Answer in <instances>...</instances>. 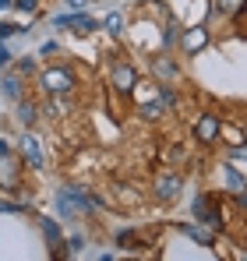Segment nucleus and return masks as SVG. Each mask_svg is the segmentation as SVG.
<instances>
[{
    "label": "nucleus",
    "mask_w": 247,
    "mask_h": 261,
    "mask_svg": "<svg viewBox=\"0 0 247 261\" xmlns=\"http://www.w3.org/2000/svg\"><path fill=\"white\" fill-rule=\"evenodd\" d=\"M152 74H156V82H163V85H169V82H177V78H180L177 64H173V60H169L166 53L152 57Z\"/></svg>",
    "instance_id": "0eeeda50"
},
{
    "label": "nucleus",
    "mask_w": 247,
    "mask_h": 261,
    "mask_svg": "<svg viewBox=\"0 0 247 261\" xmlns=\"http://www.w3.org/2000/svg\"><path fill=\"white\" fill-rule=\"evenodd\" d=\"M42 233H46V240H50L53 247H60V229H57L53 219H42Z\"/></svg>",
    "instance_id": "dca6fc26"
},
{
    "label": "nucleus",
    "mask_w": 247,
    "mask_h": 261,
    "mask_svg": "<svg viewBox=\"0 0 247 261\" xmlns=\"http://www.w3.org/2000/svg\"><path fill=\"white\" fill-rule=\"evenodd\" d=\"M106 32L110 36H124V14H117V11L106 14Z\"/></svg>",
    "instance_id": "2eb2a0df"
},
{
    "label": "nucleus",
    "mask_w": 247,
    "mask_h": 261,
    "mask_svg": "<svg viewBox=\"0 0 247 261\" xmlns=\"http://www.w3.org/2000/svg\"><path fill=\"white\" fill-rule=\"evenodd\" d=\"M113 88H117L120 95H131V92L138 88V71H134L131 64H117V67H113Z\"/></svg>",
    "instance_id": "423d86ee"
},
{
    "label": "nucleus",
    "mask_w": 247,
    "mask_h": 261,
    "mask_svg": "<svg viewBox=\"0 0 247 261\" xmlns=\"http://www.w3.org/2000/svg\"><path fill=\"white\" fill-rule=\"evenodd\" d=\"M205 46H208V29H205V25H191V29L180 36V49H184V53H191V57H194V53H202Z\"/></svg>",
    "instance_id": "39448f33"
},
{
    "label": "nucleus",
    "mask_w": 247,
    "mask_h": 261,
    "mask_svg": "<svg viewBox=\"0 0 247 261\" xmlns=\"http://www.w3.org/2000/svg\"><path fill=\"white\" fill-rule=\"evenodd\" d=\"M4 7H11V0H0V11H4Z\"/></svg>",
    "instance_id": "a878e982"
},
{
    "label": "nucleus",
    "mask_w": 247,
    "mask_h": 261,
    "mask_svg": "<svg viewBox=\"0 0 247 261\" xmlns=\"http://www.w3.org/2000/svg\"><path fill=\"white\" fill-rule=\"evenodd\" d=\"M39 53H42V57H53V53H57V43H42Z\"/></svg>",
    "instance_id": "5701e85b"
},
{
    "label": "nucleus",
    "mask_w": 247,
    "mask_h": 261,
    "mask_svg": "<svg viewBox=\"0 0 247 261\" xmlns=\"http://www.w3.org/2000/svg\"><path fill=\"white\" fill-rule=\"evenodd\" d=\"M219 130H223L219 117H215V113H202L198 124H194V138H198L202 145H215V141H219Z\"/></svg>",
    "instance_id": "20e7f679"
},
{
    "label": "nucleus",
    "mask_w": 247,
    "mask_h": 261,
    "mask_svg": "<svg viewBox=\"0 0 247 261\" xmlns=\"http://www.w3.org/2000/svg\"><path fill=\"white\" fill-rule=\"evenodd\" d=\"M226 166H233L240 176H247V145H233L230 148V163Z\"/></svg>",
    "instance_id": "9b49d317"
},
{
    "label": "nucleus",
    "mask_w": 247,
    "mask_h": 261,
    "mask_svg": "<svg viewBox=\"0 0 247 261\" xmlns=\"http://www.w3.org/2000/svg\"><path fill=\"white\" fill-rule=\"evenodd\" d=\"M226 187L237 194V191H247V176H240L233 166H226Z\"/></svg>",
    "instance_id": "f8f14e48"
},
{
    "label": "nucleus",
    "mask_w": 247,
    "mask_h": 261,
    "mask_svg": "<svg viewBox=\"0 0 247 261\" xmlns=\"http://www.w3.org/2000/svg\"><path fill=\"white\" fill-rule=\"evenodd\" d=\"M233 18H237V32L247 36V0H240V7L233 11Z\"/></svg>",
    "instance_id": "a211bd4d"
},
{
    "label": "nucleus",
    "mask_w": 247,
    "mask_h": 261,
    "mask_svg": "<svg viewBox=\"0 0 247 261\" xmlns=\"http://www.w3.org/2000/svg\"><path fill=\"white\" fill-rule=\"evenodd\" d=\"M67 4H71V7H78V4H82V0H67Z\"/></svg>",
    "instance_id": "cd10ccee"
},
{
    "label": "nucleus",
    "mask_w": 247,
    "mask_h": 261,
    "mask_svg": "<svg viewBox=\"0 0 247 261\" xmlns=\"http://www.w3.org/2000/svg\"><path fill=\"white\" fill-rule=\"evenodd\" d=\"M21 120H25V124H32V120H36V110H32V102H21Z\"/></svg>",
    "instance_id": "412c9836"
},
{
    "label": "nucleus",
    "mask_w": 247,
    "mask_h": 261,
    "mask_svg": "<svg viewBox=\"0 0 247 261\" xmlns=\"http://www.w3.org/2000/svg\"><path fill=\"white\" fill-rule=\"evenodd\" d=\"M180 191H184L180 173H159L156 176V198H159V201H177Z\"/></svg>",
    "instance_id": "7ed1b4c3"
},
{
    "label": "nucleus",
    "mask_w": 247,
    "mask_h": 261,
    "mask_svg": "<svg viewBox=\"0 0 247 261\" xmlns=\"http://www.w3.org/2000/svg\"><path fill=\"white\" fill-rule=\"evenodd\" d=\"M219 138H226L230 145H247V134H244V130H237V127H223V130H219Z\"/></svg>",
    "instance_id": "f3484780"
},
{
    "label": "nucleus",
    "mask_w": 247,
    "mask_h": 261,
    "mask_svg": "<svg viewBox=\"0 0 247 261\" xmlns=\"http://www.w3.org/2000/svg\"><path fill=\"white\" fill-rule=\"evenodd\" d=\"M191 212L198 222H205L212 229H223V216H219V208H215V201H212V194H198L194 198V205H191Z\"/></svg>",
    "instance_id": "f03ea898"
},
{
    "label": "nucleus",
    "mask_w": 247,
    "mask_h": 261,
    "mask_svg": "<svg viewBox=\"0 0 247 261\" xmlns=\"http://www.w3.org/2000/svg\"><path fill=\"white\" fill-rule=\"evenodd\" d=\"M4 152H7V145H4V141H0V155H4Z\"/></svg>",
    "instance_id": "bb28decb"
},
{
    "label": "nucleus",
    "mask_w": 247,
    "mask_h": 261,
    "mask_svg": "<svg viewBox=\"0 0 247 261\" xmlns=\"http://www.w3.org/2000/svg\"><path fill=\"white\" fill-rule=\"evenodd\" d=\"M18 163H21V159L7 155V152L0 155V187H4V191H14V187H18Z\"/></svg>",
    "instance_id": "1a4fd4ad"
},
{
    "label": "nucleus",
    "mask_w": 247,
    "mask_h": 261,
    "mask_svg": "<svg viewBox=\"0 0 247 261\" xmlns=\"http://www.w3.org/2000/svg\"><path fill=\"white\" fill-rule=\"evenodd\" d=\"M180 229H184V233H191V237H198L202 244H212V233H205V229H198V226H191V222H184Z\"/></svg>",
    "instance_id": "6ab92c4d"
},
{
    "label": "nucleus",
    "mask_w": 247,
    "mask_h": 261,
    "mask_svg": "<svg viewBox=\"0 0 247 261\" xmlns=\"http://www.w3.org/2000/svg\"><path fill=\"white\" fill-rule=\"evenodd\" d=\"M53 25L75 29V32H95V18H88V14H60V18H53Z\"/></svg>",
    "instance_id": "6e6552de"
},
{
    "label": "nucleus",
    "mask_w": 247,
    "mask_h": 261,
    "mask_svg": "<svg viewBox=\"0 0 247 261\" xmlns=\"http://www.w3.org/2000/svg\"><path fill=\"white\" fill-rule=\"evenodd\" d=\"M4 64H7V49H0V67H4Z\"/></svg>",
    "instance_id": "393cba45"
},
{
    "label": "nucleus",
    "mask_w": 247,
    "mask_h": 261,
    "mask_svg": "<svg viewBox=\"0 0 247 261\" xmlns=\"http://www.w3.org/2000/svg\"><path fill=\"white\" fill-rule=\"evenodd\" d=\"M21 152H25V163H29V166H36V170L42 166V152H39L36 134H25V138H21Z\"/></svg>",
    "instance_id": "9d476101"
},
{
    "label": "nucleus",
    "mask_w": 247,
    "mask_h": 261,
    "mask_svg": "<svg viewBox=\"0 0 247 261\" xmlns=\"http://www.w3.org/2000/svg\"><path fill=\"white\" fill-rule=\"evenodd\" d=\"M18 4V11H36L39 7V0H14Z\"/></svg>",
    "instance_id": "4be33fe9"
},
{
    "label": "nucleus",
    "mask_w": 247,
    "mask_h": 261,
    "mask_svg": "<svg viewBox=\"0 0 247 261\" xmlns=\"http://www.w3.org/2000/svg\"><path fill=\"white\" fill-rule=\"evenodd\" d=\"M138 113H141L145 120H159V117H163V102H141Z\"/></svg>",
    "instance_id": "ddd939ff"
},
{
    "label": "nucleus",
    "mask_w": 247,
    "mask_h": 261,
    "mask_svg": "<svg viewBox=\"0 0 247 261\" xmlns=\"http://www.w3.org/2000/svg\"><path fill=\"white\" fill-rule=\"evenodd\" d=\"M237 7H240V0H215V11L219 14H233Z\"/></svg>",
    "instance_id": "aec40b11"
},
{
    "label": "nucleus",
    "mask_w": 247,
    "mask_h": 261,
    "mask_svg": "<svg viewBox=\"0 0 247 261\" xmlns=\"http://www.w3.org/2000/svg\"><path fill=\"white\" fill-rule=\"evenodd\" d=\"M39 85L50 95H67L75 88V71H67V67H46L39 74Z\"/></svg>",
    "instance_id": "f257e3e1"
},
{
    "label": "nucleus",
    "mask_w": 247,
    "mask_h": 261,
    "mask_svg": "<svg viewBox=\"0 0 247 261\" xmlns=\"http://www.w3.org/2000/svg\"><path fill=\"white\" fill-rule=\"evenodd\" d=\"M237 205H240V208H247V191H237Z\"/></svg>",
    "instance_id": "b1692460"
},
{
    "label": "nucleus",
    "mask_w": 247,
    "mask_h": 261,
    "mask_svg": "<svg viewBox=\"0 0 247 261\" xmlns=\"http://www.w3.org/2000/svg\"><path fill=\"white\" fill-rule=\"evenodd\" d=\"M4 92H7V99H18L21 95V78L18 74H7L4 78Z\"/></svg>",
    "instance_id": "4468645a"
}]
</instances>
